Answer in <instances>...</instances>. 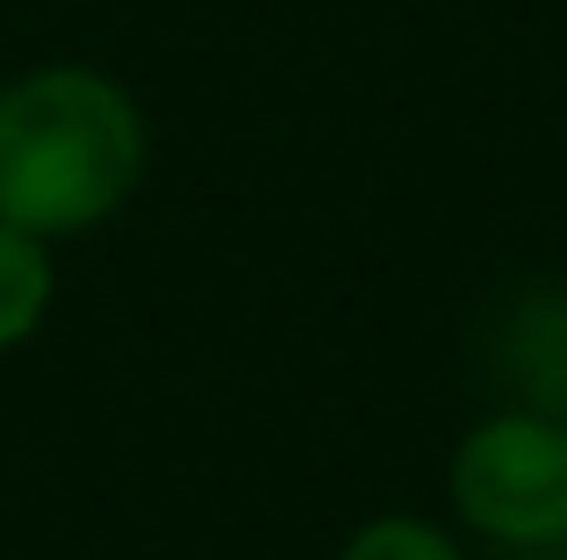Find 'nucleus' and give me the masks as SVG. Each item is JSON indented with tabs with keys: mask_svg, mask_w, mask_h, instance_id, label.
Returning a JSON list of instances; mask_svg holds the SVG:
<instances>
[{
	"mask_svg": "<svg viewBox=\"0 0 567 560\" xmlns=\"http://www.w3.org/2000/svg\"><path fill=\"white\" fill-rule=\"evenodd\" d=\"M144 123L115 80L51 65L0 86V224L29 238L86 230L137 187Z\"/></svg>",
	"mask_w": 567,
	"mask_h": 560,
	"instance_id": "f257e3e1",
	"label": "nucleus"
},
{
	"mask_svg": "<svg viewBox=\"0 0 567 560\" xmlns=\"http://www.w3.org/2000/svg\"><path fill=\"white\" fill-rule=\"evenodd\" d=\"M453 510L503 547H567V417L503 409L453 453Z\"/></svg>",
	"mask_w": 567,
	"mask_h": 560,
	"instance_id": "f03ea898",
	"label": "nucleus"
},
{
	"mask_svg": "<svg viewBox=\"0 0 567 560\" xmlns=\"http://www.w3.org/2000/svg\"><path fill=\"white\" fill-rule=\"evenodd\" d=\"M51 309V259L29 230L0 224V352L22 345Z\"/></svg>",
	"mask_w": 567,
	"mask_h": 560,
	"instance_id": "7ed1b4c3",
	"label": "nucleus"
},
{
	"mask_svg": "<svg viewBox=\"0 0 567 560\" xmlns=\"http://www.w3.org/2000/svg\"><path fill=\"white\" fill-rule=\"evenodd\" d=\"M338 560H467V553L424 518H374V525H360V532L346 539Z\"/></svg>",
	"mask_w": 567,
	"mask_h": 560,
	"instance_id": "20e7f679",
	"label": "nucleus"
}]
</instances>
